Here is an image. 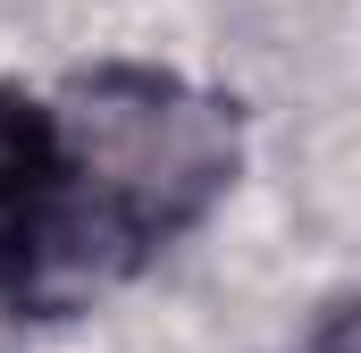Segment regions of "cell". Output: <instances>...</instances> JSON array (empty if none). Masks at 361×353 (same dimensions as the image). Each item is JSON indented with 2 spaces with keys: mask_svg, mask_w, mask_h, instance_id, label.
Wrapping results in <instances>:
<instances>
[{
  "mask_svg": "<svg viewBox=\"0 0 361 353\" xmlns=\"http://www.w3.org/2000/svg\"><path fill=\"white\" fill-rule=\"evenodd\" d=\"M244 176L235 101L177 68L101 59L42 92V185L0 244V311L76 320L185 244Z\"/></svg>",
  "mask_w": 361,
  "mask_h": 353,
  "instance_id": "obj_1",
  "label": "cell"
},
{
  "mask_svg": "<svg viewBox=\"0 0 361 353\" xmlns=\"http://www.w3.org/2000/svg\"><path fill=\"white\" fill-rule=\"evenodd\" d=\"M311 353H353V294H328V303H319Z\"/></svg>",
  "mask_w": 361,
  "mask_h": 353,
  "instance_id": "obj_3",
  "label": "cell"
},
{
  "mask_svg": "<svg viewBox=\"0 0 361 353\" xmlns=\"http://www.w3.org/2000/svg\"><path fill=\"white\" fill-rule=\"evenodd\" d=\"M34 185H42V92L0 85V244L17 236Z\"/></svg>",
  "mask_w": 361,
  "mask_h": 353,
  "instance_id": "obj_2",
  "label": "cell"
}]
</instances>
